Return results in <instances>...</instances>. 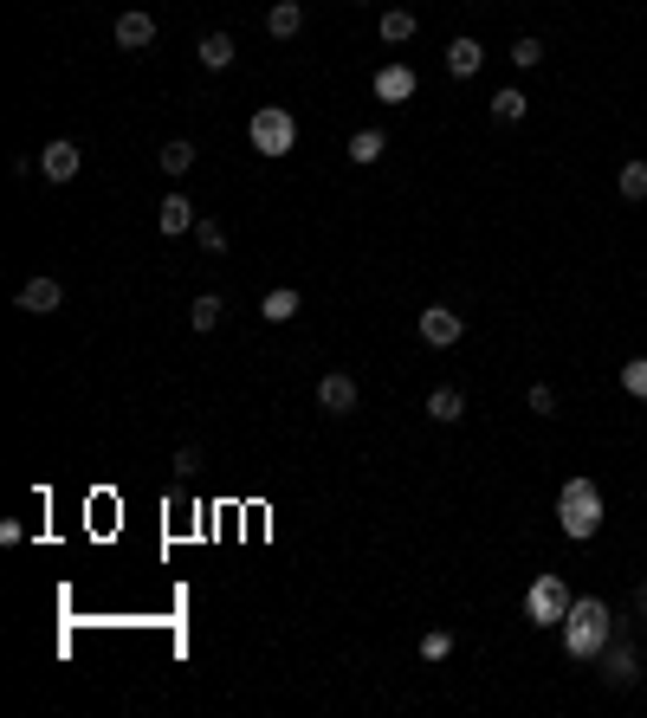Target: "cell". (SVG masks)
Instances as JSON below:
<instances>
[{
    "mask_svg": "<svg viewBox=\"0 0 647 718\" xmlns=\"http://www.w3.org/2000/svg\"><path fill=\"white\" fill-rule=\"evenodd\" d=\"M570 583H563V570H544L538 583L525 589V621L531 628H563V615H570Z\"/></svg>",
    "mask_w": 647,
    "mask_h": 718,
    "instance_id": "4",
    "label": "cell"
},
{
    "mask_svg": "<svg viewBox=\"0 0 647 718\" xmlns=\"http://www.w3.org/2000/svg\"><path fill=\"white\" fill-rule=\"evenodd\" d=\"M428 421H440V427L466 421V395H460V389H434V395H428Z\"/></svg>",
    "mask_w": 647,
    "mask_h": 718,
    "instance_id": "17",
    "label": "cell"
},
{
    "mask_svg": "<svg viewBox=\"0 0 647 718\" xmlns=\"http://www.w3.org/2000/svg\"><path fill=\"white\" fill-rule=\"evenodd\" d=\"M356 402H363V389H356V376H343V369L318 382V408L324 414H356Z\"/></svg>",
    "mask_w": 647,
    "mask_h": 718,
    "instance_id": "9",
    "label": "cell"
},
{
    "mask_svg": "<svg viewBox=\"0 0 647 718\" xmlns=\"http://www.w3.org/2000/svg\"><path fill=\"white\" fill-rule=\"evenodd\" d=\"M350 7H363V0H350Z\"/></svg>",
    "mask_w": 647,
    "mask_h": 718,
    "instance_id": "31",
    "label": "cell"
},
{
    "mask_svg": "<svg viewBox=\"0 0 647 718\" xmlns=\"http://www.w3.org/2000/svg\"><path fill=\"white\" fill-rule=\"evenodd\" d=\"M622 389L635 395V402H647V356H635V363H622Z\"/></svg>",
    "mask_w": 647,
    "mask_h": 718,
    "instance_id": "24",
    "label": "cell"
},
{
    "mask_svg": "<svg viewBox=\"0 0 647 718\" xmlns=\"http://www.w3.org/2000/svg\"><path fill=\"white\" fill-rule=\"evenodd\" d=\"M415 85H421L415 65H382V72H376V98L382 104H408V98H415Z\"/></svg>",
    "mask_w": 647,
    "mask_h": 718,
    "instance_id": "11",
    "label": "cell"
},
{
    "mask_svg": "<svg viewBox=\"0 0 647 718\" xmlns=\"http://www.w3.org/2000/svg\"><path fill=\"white\" fill-rule=\"evenodd\" d=\"M195 466H201V453H195V447H175V473L188 479V473H195Z\"/></svg>",
    "mask_w": 647,
    "mask_h": 718,
    "instance_id": "29",
    "label": "cell"
},
{
    "mask_svg": "<svg viewBox=\"0 0 647 718\" xmlns=\"http://www.w3.org/2000/svg\"><path fill=\"white\" fill-rule=\"evenodd\" d=\"M466 337V317L453 305H428L421 311V343H434V350H453V343Z\"/></svg>",
    "mask_w": 647,
    "mask_h": 718,
    "instance_id": "7",
    "label": "cell"
},
{
    "mask_svg": "<svg viewBox=\"0 0 647 718\" xmlns=\"http://www.w3.org/2000/svg\"><path fill=\"white\" fill-rule=\"evenodd\" d=\"M259 317H266V324H292V317H298V292H292V285H272L266 305H259Z\"/></svg>",
    "mask_w": 647,
    "mask_h": 718,
    "instance_id": "18",
    "label": "cell"
},
{
    "mask_svg": "<svg viewBox=\"0 0 647 718\" xmlns=\"http://www.w3.org/2000/svg\"><path fill=\"white\" fill-rule=\"evenodd\" d=\"M492 123H518V117H525V110H531V98H525V91H512V85H505V91H492Z\"/></svg>",
    "mask_w": 647,
    "mask_h": 718,
    "instance_id": "19",
    "label": "cell"
},
{
    "mask_svg": "<svg viewBox=\"0 0 647 718\" xmlns=\"http://www.w3.org/2000/svg\"><path fill=\"white\" fill-rule=\"evenodd\" d=\"M557 524H563V537H576V544L602 531V486H596V479H563Z\"/></svg>",
    "mask_w": 647,
    "mask_h": 718,
    "instance_id": "2",
    "label": "cell"
},
{
    "mask_svg": "<svg viewBox=\"0 0 647 718\" xmlns=\"http://www.w3.org/2000/svg\"><path fill=\"white\" fill-rule=\"evenodd\" d=\"M615 641V615L602 596H576L570 615H563V647H570V660H602V647Z\"/></svg>",
    "mask_w": 647,
    "mask_h": 718,
    "instance_id": "1",
    "label": "cell"
},
{
    "mask_svg": "<svg viewBox=\"0 0 647 718\" xmlns=\"http://www.w3.org/2000/svg\"><path fill=\"white\" fill-rule=\"evenodd\" d=\"M635 621H647V583H635Z\"/></svg>",
    "mask_w": 647,
    "mask_h": 718,
    "instance_id": "30",
    "label": "cell"
},
{
    "mask_svg": "<svg viewBox=\"0 0 647 718\" xmlns=\"http://www.w3.org/2000/svg\"><path fill=\"white\" fill-rule=\"evenodd\" d=\"M220 317H227V298H220V292H201L195 305H188V324H195V330H214Z\"/></svg>",
    "mask_w": 647,
    "mask_h": 718,
    "instance_id": "21",
    "label": "cell"
},
{
    "mask_svg": "<svg viewBox=\"0 0 647 718\" xmlns=\"http://www.w3.org/2000/svg\"><path fill=\"white\" fill-rule=\"evenodd\" d=\"M615 188H622V201H647V162L641 156L622 162V182H615Z\"/></svg>",
    "mask_w": 647,
    "mask_h": 718,
    "instance_id": "23",
    "label": "cell"
},
{
    "mask_svg": "<svg viewBox=\"0 0 647 718\" xmlns=\"http://www.w3.org/2000/svg\"><path fill=\"white\" fill-rule=\"evenodd\" d=\"M512 65H525V72H531V65H544V39H538V33H525V39L512 46Z\"/></svg>",
    "mask_w": 647,
    "mask_h": 718,
    "instance_id": "25",
    "label": "cell"
},
{
    "mask_svg": "<svg viewBox=\"0 0 647 718\" xmlns=\"http://www.w3.org/2000/svg\"><path fill=\"white\" fill-rule=\"evenodd\" d=\"M246 143H253L259 156H292L298 149V117L285 104H259L253 117H246Z\"/></svg>",
    "mask_w": 647,
    "mask_h": 718,
    "instance_id": "3",
    "label": "cell"
},
{
    "mask_svg": "<svg viewBox=\"0 0 647 718\" xmlns=\"http://www.w3.org/2000/svg\"><path fill=\"white\" fill-rule=\"evenodd\" d=\"M602 680H609L615 693L641 686V654H635V641H622V634H615V641L602 647Z\"/></svg>",
    "mask_w": 647,
    "mask_h": 718,
    "instance_id": "5",
    "label": "cell"
},
{
    "mask_svg": "<svg viewBox=\"0 0 647 718\" xmlns=\"http://www.w3.org/2000/svg\"><path fill=\"white\" fill-rule=\"evenodd\" d=\"M266 33L272 39H298L305 33V7H298V0H272L266 7Z\"/></svg>",
    "mask_w": 647,
    "mask_h": 718,
    "instance_id": "12",
    "label": "cell"
},
{
    "mask_svg": "<svg viewBox=\"0 0 647 718\" xmlns=\"http://www.w3.org/2000/svg\"><path fill=\"white\" fill-rule=\"evenodd\" d=\"M233 52H240V46H233V33H201L195 59L208 65V72H227V65H233Z\"/></svg>",
    "mask_w": 647,
    "mask_h": 718,
    "instance_id": "14",
    "label": "cell"
},
{
    "mask_svg": "<svg viewBox=\"0 0 647 718\" xmlns=\"http://www.w3.org/2000/svg\"><path fill=\"white\" fill-rule=\"evenodd\" d=\"M421 33V20L408 7H395V13H382V39H389V46H408V39Z\"/></svg>",
    "mask_w": 647,
    "mask_h": 718,
    "instance_id": "20",
    "label": "cell"
},
{
    "mask_svg": "<svg viewBox=\"0 0 647 718\" xmlns=\"http://www.w3.org/2000/svg\"><path fill=\"white\" fill-rule=\"evenodd\" d=\"M525 402H531V414H557V389H550V382H531Z\"/></svg>",
    "mask_w": 647,
    "mask_h": 718,
    "instance_id": "28",
    "label": "cell"
},
{
    "mask_svg": "<svg viewBox=\"0 0 647 718\" xmlns=\"http://www.w3.org/2000/svg\"><path fill=\"white\" fill-rule=\"evenodd\" d=\"M162 175H188L195 169V143H188V136H175V143H162Z\"/></svg>",
    "mask_w": 647,
    "mask_h": 718,
    "instance_id": "22",
    "label": "cell"
},
{
    "mask_svg": "<svg viewBox=\"0 0 647 718\" xmlns=\"http://www.w3.org/2000/svg\"><path fill=\"white\" fill-rule=\"evenodd\" d=\"M479 65H486V46L460 33V39H453V46H447V72H453V78H473Z\"/></svg>",
    "mask_w": 647,
    "mask_h": 718,
    "instance_id": "13",
    "label": "cell"
},
{
    "mask_svg": "<svg viewBox=\"0 0 647 718\" xmlns=\"http://www.w3.org/2000/svg\"><path fill=\"white\" fill-rule=\"evenodd\" d=\"M382 149H389V130H376V123L350 136V162H356V169H369V162H382Z\"/></svg>",
    "mask_w": 647,
    "mask_h": 718,
    "instance_id": "15",
    "label": "cell"
},
{
    "mask_svg": "<svg viewBox=\"0 0 647 718\" xmlns=\"http://www.w3.org/2000/svg\"><path fill=\"white\" fill-rule=\"evenodd\" d=\"M195 240L208 246V253H227V227H220V220H195Z\"/></svg>",
    "mask_w": 647,
    "mask_h": 718,
    "instance_id": "26",
    "label": "cell"
},
{
    "mask_svg": "<svg viewBox=\"0 0 647 718\" xmlns=\"http://www.w3.org/2000/svg\"><path fill=\"white\" fill-rule=\"evenodd\" d=\"M156 227H162V233H188V227H195V201H188V195H169V201L156 207Z\"/></svg>",
    "mask_w": 647,
    "mask_h": 718,
    "instance_id": "16",
    "label": "cell"
},
{
    "mask_svg": "<svg viewBox=\"0 0 647 718\" xmlns=\"http://www.w3.org/2000/svg\"><path fill=\"white\" fill-rule=\"evenodd\" d=\"M59 305H65V285H59V279H46V272L20 285V311H33V317H52Z\"/></svg>",
    "mask_w": 647,
    "mask_h": 718,
    "instance_id": "10",
    "label": "cell"
},
{
    "mask_svg": "<svg viewBox=\"0 0 647 718\" xmlns=\"http://www.w3.org/2000/svg\"><path fill=\"white\" fill-rule=\"evenodd\" d=\"M447 654H453V634H447V628L421 634V660H447Z\"/></svg>",
    "mask_w": 647,
    "mask_h": 718,
    "instance_id": "27",
    "label": "cell"
},
{
    "mask_svg": "<svg viewBox=\"0 0 647 718\" xmlns=\"http://www.w3.org/2000/svg\"><path fill=\"white\" fill-rule=\"evenodd\" d=\"M78 169H85V149H78L72 136H52V143L39 149V175H46V182H72Z\"/></svg>",
    "mask_w": 647,
    "mask_h": 718,
    "instance_id": "6",
    "label": "cell"
},
{
    "mask_svg": "<svg viewBox=\"0 0 647 718\" xmlns=\"http://www.w3.org/2000/svg\"><path fill=\"white\" fill-rule=\"evenodd\" d=\"M110 39H117L123 52H149V46H156V20H149L143 7H130V13H117V26H110Z\"/></svg>",
    "mask_w": 647,
    "mask_h": 718,
    "instance_id": "8",
    "label": "cell"
}]
</instances>
